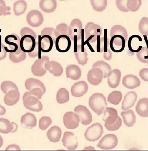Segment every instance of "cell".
Returning a JSON list of instances; mask_svg holds the SVG:
<instances>
[{
  "label": "cell",
  "instance_id": "obj_30",
  "mask_svg": "<svg viewBox=\"0 0 148 151\" xmlns=\"http://www.w3.org/2000/svg\"><path fill=\"white\" fill-rule=\"evenodd\" d=\"M135 110L141 117H148V98H143L140 99L136 105Z\"/></svg>",
  "mask_w": 148,
  "mask_h": 151
},
{
  "label": "cell",
  "instance_id": "obj_34",
  "mask_svg": "<svg viewBox=\"0 0 148 151\" xmlns=\"http://www.w3.org/2000/svg\"><path fill=\"white\" fill-rule=\"evenodd\" d=\"M121 115L123 118L124 124L128 127H131L135 124L136 116L134 112L132 110L123 111L121 113Z\"/></svg>",
  "mask_w": 148,
  "mask_h": 151
},
{
  "label": "cell",
  "instance_id": "obj_10",
  "mask_svg": "<svg viewBox=\"0 0 148 151\" xmlns=\"http://www.w3.org/2000/svg\"><path fill=\"white\" fill-rule=\"evenodd\" d=\"M118 144V138L114 134H109L104 136L99 142L97 147L103 150H111L115 149Z\"/></svg>",
  "mask_w": 148,
  "mask_h": 151
},
{
  "label": "cell",
  "instance_id": "obj_49",
  "mask_svg": "<svg viewBox=\"0 0 148 151\" xmlns=\"http://www.w3.org/2000/svg\"><path fill=\"white\" fill-rule=\"evenodd\" d=\"M41 50L40 48V47L39 46V43H38V41L36 42V46L34 48V50L30 52L29 53L28 55L30 58H34L36 57H38V59H40L41 58Z\"/></svg>",
  "mask_w": 148,
  "mask_h": 151
},
{
  "label": "cell",
  "instance_id": "obj_41",
  "mask_svg": "<svg viewBox=\"0 0 148 151\" xmlns=\"http://www.w3.org/2000/svg\"><path fill=\"white\" fill-rule=\"evenodd\" d=\"M91 3L94 10L102 12L107 7V0H92Z\"/></svg>",
  "mask_w": 148,
  "mask_h": 151
},
{
  "label": "cell",
  "instance_id": "obj_15",
  "mask_svg": "<svg viewBox=\"0 0 148 151\" xmlns=\"http://www.w3.org/2000/svg\"><path fill=\"white\" fill-rule=\"evenodd\" d=\"M44 16L42 13L38 10H31L26 16V21L30 26L38 27L41 25L44 21Z\"/></svg>",
  "mask_w": 148,
  "mask_h": 151
},
{
  "label": "cell",
  "instance_id": "obj_47",
  "mask_svg": "<svg viewBox=\"0 0 148 151\" xmlns=\"http://www.w3.org/2000/svg\"><path fill=\"white\" fill-rule=\"evenodd\" d=\"M137 57L141 62L147 63L148 62V47H143L139 52L137 53Z\"/></svg>",
  "mask_w": 148,
  "mask_h": 151
},
{
  "label": "cell",
  "instance_id": "obj_17",
  "mask_svg": "<svg viewBox=\"0 0 148 151\" xmlns=\"http://www.w3.org/2000/svg\"><path fill=\"white\" fill-rule=\"evenodd\" d=\"M71 45L70 37L66 35L58 37L55 42L56 50L60 52L65 53L70 50Z\"/></svg>",
  "mask_w": 148,
  "mask_h": 151
},
{
  "label": "cell",
  "instance_id": "obj_57",
  "mask_svg": "<svg viewBox=\"0 0 148 151\" xmlns=\"http://www.w3.org/2000/svg\"><path fill=\"white\" fill-rule=\"evenodd\" d=\"M81 151H96V150L94 147L87 146Z\"/></svg>",
  "mask_w": 148,
  "mask_h": 151
},
{
  "label": "cell",
  "instance_id": "obj_37",
  "mask_svg": "<svg viewBox=\"0 0 148 151\" xmlns=\"http://www.w3.org/2000/svg\"><path fill=\"white\" fill-rule=\"evenodd\" d=\"M27 9V3L25 1L19 0L13 4V12L16 16L23 14Z\"/></svg>",
  "mask_w": 148,
  "mask_h": 151
},
{
  "label": "cell",
  "instance_id": "obj_3",
  "mask_svg": "<svg viewBox=\"0 0 148 151\" xmlns=\"http://www.w3.org/2000/svg\"><path fill=\"white\" fill-rule=\"evenodd\" d=\"M55 29L51 27L45 28L41 31V36H38V43L41 52L47 53L52 50L56 40Z\"/></svg>",
  "mask_w": 148,
  "mask_h": 151
},
{
  "label": "cell",
  "instance_id": "obj_12",
  "mask_svg": "<svg viewBox=\"0 0 148 151\" xmlns=\"http://www.w3.org/2000/svg\"><path fill=\"white\" fill-rule=\"evenodd\" d=\"M49 61V58L47 56H42L41 58L36 60L31 67V71L34 76H42L47 72L45 64Z\"/></svg>",
  "mask_w": 148,
  "mask_h": 151
},
{
  "label": "cell",
  "instance_id": "obj_36",
  "mask_svg": "<svg viewBox=\"0 0 148 151\" xmlns=\"http://www.w3.org/2000/svg\"><path fill=\"white\" fill-rule=\"evenodd\" d=\"M93 68H98L101 70L103 72V78H107L112 71L111 67L109 64L102 60L97 61L94 63L93 65Z\"/></svg>",
  "mask_w": 148,
  "mask_h": 151
},
{
  "label": "cell",
  "instance_id": "obj_7",
  "mask_svg": "<svg viewBox=\"0 0 148 151\" xmlns=\"http://www.w3.org/2000/svg\"><path fill=\"white\" fill-rule=\"evenodd\" d=\"M83 24L78 19H74L69 27V37L74 41V45L77 44L82 38Z\"/></svg>",
  "mask_w": 148,
  "mask_h": 151
},
{
  "label": "cell",
  "instance_id": "obj_38",
  "mask_svg": "<svg viewBox=\"0 0 148 151\" xmlns=\"http://www.w3.org/2000/svg\"><path fill=\"white\" fill-rule=\"evenodd\" d=\"M9 57L11 62L18 63L24 61L26 58V53L24 52L20 47L16 52L10 53Z\"/></svg>",
  "mask_w": 148,
  "mask_h": 151
},
{
  "label": "cell",
  "instance_id": "obj_22",
  "mask_svg": "<svg viewBox=\"0 0 148 151\" xmlns=\"http://www.w3.org/2000/svg\"><path fill=\"white\" fill-rule=\"evenodd\" d=\"M143 41L142 38L139 35H132L128 40V48L131 52L137 53L142 48Z\"/></svg>",
  "mask_w": 148,
  "mask_h": 151
},
{
  "label": "cell",
  "instance_id": "obj_5",
  "mask_svg": "<svg viewBox=\"0 0 148 151\" xmlns=\"http://www.w3.org/2000/svg\"><path fill=\"white\" fill-rule=\"evenodd\" d=\"M89 104L91 109L99 116L104 114L107 108L106 98L103 94L95 93L90 96Z\"/></svg>",
  "mask_w": 148,
  "mask_h": 151
},
{
  "label": "cell",
  "instance_id": "obj_56",
  "mask_svg": "<svg viewBox=\"0 0 148 151\" xmlns=\"http://www.w3.org/2000/svg\"><path fill=\"white\" fill-rule=\"evenodd\" d=\"M112 52H111V50L110 49L107 50L106 52L103 53V57H104L105 60H111L112 58Z\"/></svg>",
  "mask_w": 148,
  "mask_h": 151
},
{
  "label": "cell",
  "instance_id": "obj_52",
  "mask_svg": "<svg viewBox=\"0 0 148 151\" xmlns=\"http://www.w3.org/2000/svg\"><path fill=\"white\" fill-rule=\"evenodd\" d=\"M127 1L125 0H117L116 1V5L118 9L124 12H127L129 11L127 10Z\"/></svg>",
  "mask_w": 148,
  "mask_h": 151
},
{
  "label": "cell",
  "instance_id": "obj_61",
  "mask_svg": "<svg viewBox=\"0 0 148 151\" xmlns=\"http://www.w3.org/2000/svg\"><path fill=\"white\" fill-rule=\"evenodd\" d=\"M65 151V150H57V151Z\"/></svg>",
  "mask_w": 148,
  "mask_h": 151
},
{
  "label": "cell",
  "instance_id": "obj_39",
  "mask_svg": "<svg viewBox=\"0 0 148 151\" xmlns=\"http://www.w3.org/2000/svg\"><path fill=\"white\" fill-rule=\"evenodd\" d=\"M57 101L60 104L67 102L69 100V94L67 90L65 88H61L57 92L56 96Z\"/></svg>",
  "mask_w": 148,
  "mask_h": 151
},
{
  "label": "cell",
  "instance_id": "obj_51",
  "mask_svg": "<svg viewBox=\"0 0 148 151\" xmlns=\"http://www.w3.org/2000/svg\"><path fill=\"white\" fill-rule=\"evenodd\" d=\"M28 94L36 96L38 99H41L42 96L44 94V91L40 88H36V89H32L29 92H26Z\"/></svg>",
  "mask_w": 148,
  "mask_h": 151
},
{
  "label": "cell",
  "instance_id": "obj_35",
  "mask_svg": "<svg viewBox=\"0 0 148 151\" xmlns=\"http://www.w3.org/2000/svg\"><path fill=\"white\" fill-rule=\"evenodd\" d=\"M25 87L28 90L30 91L32 89L40 88L44 92L46 91V87L41 81L36 78H30L27 79L25 82Z\"/></svg>",
  "mask_w": 148,
  "mask_h": 151
},
{
  "label": "cell",
  "instance_id": "obj_23",
  "mask_svg": "<svg viewBox=\"0 0 148 151\" xmlns=\"http://www.w3.org/2000/svg\"><path fill=\"white\" fill-rule=\"evenodd\" d=\"M122 84L127 89H134L140 86L141 82L137 76L128 74L123 77Z\"/></svg>",
  "mask_w": 148,
  "mask_h": 151
},
{
  "label": "cell",
  "instance_id": "obj_6",
  "mask_svg": "<svg viewBox=\"0 0 148 151\" xmlns=\"http://www.w3.org/2000/svg\"><path fill=\"white\" fill-rule=\"evenodd\" d=\"M84 30L82 31V38L80 42L77 44L74 45V52L75 53L76 58L79 64L84 65L86 64L87 60V52L86 48H85V42H84Z\"/></svg>",
  "mask_w": 148,
  "mask_h": 151
},
{
  "label": "cell",
  "instance_id": "obj_21",
  "mask_svg": "<svg viewBox=\"0 0 148 151\" xmlns=\"http://www.w3.org/2000/svg\"><path fill=\"white\" fill-rule=\"evenodd\" d=\"M103 120L105 122V126H109L117 122L119 116L117 110L111 108L107 107L103 114Z\"/></svg>",
  "mask_w": 148,
  "mask_h": 151
},
{
  "label": "cell",
  "instance_id": "obj_44",
  "mask_svg": "<svg viewBox=\"0 0 148 151\" xmlns=\"http://www.w3.org/2000/svg\"><path fill=\"white\" fill-rule=\"evenodd\" d=\"M142 4L141 0H129L127 1V10L131 12H135L138 11Z\"/></svg>",
  "mask_w": 148,
  "mask_h": 151
},
{
  "label": "cell",
  "instance_id": "obj_50",
  "mask_svg": "<svg viewBox=\"0 0 148 151\" xmlns=\"http://www.w3.org/2000/svg\"><path fill=\"white\" fill-rule=\"evenodd\" d=\"M122 119L119 116L117 122L111 125L105 126V127L107 128V129L109 131H115L118 130L119 128L121 127V126H122Z\"/></svg>",
  "mask_w": 148,
  "mask_h": 151
},
{
  "label": "cell",
  "instance_id": "obj_2",
  "mask_svg": "<svg viewBox=\"0 0 148 151\" xmlns=\"http://www.w3.org/2000/svg\"><path fill=\"white\" fill-rule=\"evenodd\" d=\"M20 35L21 50L26 53H30L34 50L36 46V34L28 27H24L21 29Z\"/></svg>",
  "mask_w": 148,
  "mask_h": 151
},
{
  "label": "cell",
  "instance_id": "obj_29",
  "mask_svg": "<svg viewBox=\"0 0 148 151\" xmlns=\"http://www.w3.org/2000/svg\"><path fill=\"white\" fill-rule=\"evenodd\" d=\"M107 29L104 30V36L101 37L99 39L96 44V49L97 52H107V50L109 49V42L107 34Z\"/></svg>",
  "mask_w": 148,
  "mask_h": 151
},
{
  "label": "cell",
  "instance_id": "obj_48",
  "mask_svg": "<svg viewBox=\"0 0 148 151\" xmlns=\"http://www.w3.org/2000/svg\"><path fill=\"white\" fill-rule=\"evenodd\" d=\"M11 8L8 6L3 0H0V16H5L11 14Z\"/></svg>",
  "mask_w": 148,
  "mask_h": 151
},
{
  "label": "cell",
  "instance_id": "obj_40",
  "mask_svg": "<svg viewBox=\"0 0 148 151\" xmlns=\"http://www.w3.org/2000/svg\"><path fill=\"white\" fill-rule=\"evenodd\" d=\"M122 99V93L119 91H114L108 96L107 101L111 104L117 105L120 103Z\"/></svg>",
  "mask_w": 148,
  "mask_h": 151
},
{
  "label": "cell",
  "instance_id": "obj_24",
  "mask_svg": "<svg viewBox=\"0 0 148 151\" xmlns=\"http://www.w3.org/2000/svg\"><path fill=\"white\" fill-rule=\"evenodd\" d=\"M138 98L136 92L131 91L125 94L123 101L122 102L121 108L123 110L127 111L135 104Z\"/></svg>",
  "mask_w": 148,
  "mask_h": 151
},
{
  "label": "cell",
  "instance_id": "obj_46",
  "mask_svg": "<svg viewBox=\"0 0 148 151\" xmlns=\"http://www.w3.org/2000/svg\"><path fill=\"white\" fill-rule=\"evenodd\" d=\"M52 120L51 118L44 116L39 120V127L41 130H45L52 124Z\"/></svg>",
  "mask_w": 148,
  "mask_h": 151
},
{
  "label": "cell",
  "instance_id": "obj_58",
  "mask_svg": "<svg viewBox=\"0 0 148 151\" xmlns=\"http://www.w3.org/2000/svg\"><path fill=\"white\" fill-rule=\"evenodd\" d=\"M6 113V109L5 108L0 104V115H4Z\"/></svg>",
  "mask_w": 148,
  "mask_h": 151
},
{
  "label": "cell",
  "instance_id": "obj_27",
  "mask_svg": "<svg viewBox=\"0 0 148 151\" xmlns=\"http://www.w3.org/2000/svg\"><path fill=\"white\" fill-rule=\"evenodd\" d=\"M20 93L18 90H13L8 92L4 97L5 104L9 106H12L18 103L20 100Z\"/></svg>",
  "mask_w": 148,
  "mask_h": 151
},
{
  "label": "cell",
  "instance_id": "obj_13",
  "mask_svg": "<svg viewBox=\"0 0 148 151\" xmlns=\"http://www.w3.org/2000/svg\"><path fill=\"white\" fill-rule=\"evenodd\" d=\"M74 111L79 116L82 125H88L92 122V114L85 106L78 105L75 107Z\"/></svg>",
  "mask_w": 148,
  "mask_h": 151
},
{
  "label": "cell",
  "instance_id": "obj_53",
  "mask_svg": "<svg viewBox=\"0 0 148 151\" xmlns=\"http://www.w3.org/2000/svg\"><path fill=\"white\" fill-rule=\"evenodd\" d=\"M139 76L143 81L148 82V68H144L141 70L139 72Z\"/></svg>",
  "mask_w": 148,
  "mask_h": 151
},
{
  "label": "cell",
  "instance_id": "obj_1",
  "mask_svg": "<svg viewBox=\"0 0 148 151\" xmlns=\"http://www.w3.org/2000/svg\"><path fill=\"white\" fill-rule=\"evenodd\" d=\"M110 49L113 52L119 53L124 50L128 34L124 27L121 25L112 27L110 31Z\"/></svg>",
  "mask_w": 148,
  "mask_h": 151
},
{
  "label": "cell",
  "instance_id": "obj_25",
  "mask_svg": "<svg viewBox=\"0 0 148 151\" xmlns=\"http://www.w3.org/2000/svg\"><path fill=\"white\" fill-rule=\"evenodd\" d=\"M20 122L21 125L26 128H33L35 127L37 124L36 116L30 112H27L23 115L21 117Z\"/></svg>",
  "mask_w": 148,
  "mask_h": 151
},
{
  "label": "cell",
  "instance_id": "obj_20",
  "mask_svg": "<svg viewBox=\"0 0 148 151\" xmlns=\"http://www.w3.org/2000/svg\"><path fill=\"white\" fill-rule=\"evenodd\" d=\"M18 128V126L16 122H11L5 118H0V133L6 134L10 133H14Z\"/></svg>",
  "mask_w": 148,
  "mask_h": 151
},
{
  "label": "cell",
  "instance_id": "obj_33",
  "mask_svg": "<svg viewBox=\"0 0 148 151\" xmlns=\"http://www.w3.org/2000/svg\"><path fill=\"white\" fill-rule=\"evenodd\" d=\"M81 68L77 65L71 64L66 68V76L67 78L73 80H77L81 78Z\"/></svg>",
  "mask_w": 148,
  "mask_h": 151
},
{
  "label": "cell",
  "instance_id": "obj_59",
  "mask_svg": "<svg viewBox=\"0 0 148 151\" xmlns=\"http://www.w3.org/2000/svg\"><path fill=\"white\" fill-rule=\"evenodd\" d=\"M3 145V139L2 137L0 135V149L2 147Z\"/></svg>",
  "mask_w": 148,
  "mask_h": 151
},
{
  "label": "cell",
  "instance_id": "obj_14",
  "mask_svg": "<svg viewBox=\"0 0 148 151\" xmlns=\"http://www.w3.org/2000/svg\"><path fill=\"white\" fill-rule=\"evenodd\" d=\"M80 118L74 112H66L63 117V122L66 128L69 129H74L78 127L79 125Z\"/></svg>",
  "mask_w": 148,
  "mask_h": 151
},
{
  "label": "cell",
  "instance_id": "obj_31",
  "mask_svg": "<svg viewBox=\"0 0 148 151\" xmlns=\"http://www.w3.org/2000/svg\"><path fill=\"white\" fill-rule=\"evenodd\" d=\"M62 134V130L57 126H54L48 130L47 137L49 141L52 143H57L60 140Z\"/></svg>",
  "mask_w": 148,
  "mask_h": 151
},
{
  "label": "cell",
  "instance_id": "obj_28",
  "mask_svg": "<svg viewBox=\"0 0 148 151\" xmlns=\"http://www.w3.org/2000/svg\"><path fill=\"white\" fill-rule=\"evenodd\" d=\"M121 77V72L118 69H114L111 71L107 77V83L109 87L115 89L119 86Z\"/></svg>",
  "mask_w": 148,
  "mask_h": 151
},
{
  "label": "cell",
  "instance_id": "obj_45",
  "mask_svg": "<svg viewBox=\"0 0 148 151\" xmlns=\"http://www.w3.org/2000/svg\"><path fill=\"white\" fill-rule=\"evenodd\" d=\"M139 30L141 34L144 36H148V18L143 17L141 19L139 24Z\"/></svg>",
  "mask_w": 148,
  "mask_h": 151
},
{
  "label": "cell",
  "instance_id": "obj_60",
  "mask_svg": "<svg viewBox=\"0 0 148 151\" xmlns=\"http://www.w3.org/2000/svg\"><path fill=\"white\" fill-rule=\"evenodd\" d=\"M127 151H141L140 150H135V149H132V150H130Z\"/></svg>",
  "mask_w": 148,
  "mask_h": 151
},
{
  "label": "cell",
  "instance_id": "obj_11",
  "mask_svg": "<svg viewBox=\"0 0 148 151\" xmlns=\"http://www.w3.org/2000/svg\"><path fill=\"white\" fill-rule=\"evenodd\" d=\"M20 37L16 34H11L6 36L4 41L8 45V47H5L6 52L9 53L16 52L20 47Z\"/></svg>",
  "mask_w": 148,
  "mask_h": 151
},
{
  "label": "cell",
  "instance_id": "obj_42",
  "mask_svg": "<svg viewBox=\"0 0 148 151\" xmlns=\"http://www.w3.org/2000/svg\"><path fill=\"white\" fill-rule=\"evenodd\" d=\"M1 90L4 93L6 94L8 92L13 90H18V86L16 84L11 81H5L3 82L0 86Z\"/></svg>",
  "mask_w": 148,
  "mask_h": 151
},
{
  "label": "cell",
  "instance_id": "obj_54",
  "mask_svg": "<svg viewBox=\"0 0 148 151\" xmlns=\"http://www.w3.org/2000/svg\"><path fill=\"white\" fill-rule=\"evenodd\" d=\"M7 55V52L5 50V46L0 42V60H4Z\"/></svg>",
  "mask_w": 148,
  "mask_h": 151
},
{
  "label": "cell",
  "instance_id": "obj_4",
  "mask_svg": "<svg viewBox=\"0 0 148 151\" xmlns=\"http://www.w3.org/2000/svg\"><path fill=\"white\" fill-rule=\"evenodd\" d=\"M101 27L98 24L89 22L87 24L84 29V42L87 45L92 52H94L91 45L96 44L97 40L101 38L102 35Z\"/></svg>",
  "mask_w": 148,
  "mask_h": 151
},
{
  "label": "cell",
  "instance_id": "obj_62",
  "mask_svg": "<svg viewBox=\"0 0 148 151\" xmlns=\"http://www.w3.org/2000/svg\"><path fill=\"white\" fill-rule=\"evenodd\" d=\"M147 47H148V45H147Z\"/></svg>",
  "mask_w": 148,
  "mask_h": 151
},
{
  "label": "cell",
  "instance_id": "obj_8",
  "mask_svg": "<svg viewBox=\"0 0 148 151\" xmlns=\"http://www.w3.org/2000/svg\"><path fill=\"white\" fill-rule=\"evenodd\" d=\"M23 103L26 109L34 112H40L43 109L41 102L36 96L29 95L26 92L23 96Z\"/></svg>",
  "mask_w": 148,
  "mask_h": 151
},
{
  "label": "cell",
  "instance_id": "obj_32",
  "mask_svg": "<svg viewBox=\"0 0 148 151\" xmlns=\"http://www.w3.org/2000/svg\"><path fill=\"white\" fill-rule=\"evenodd\" d=\"M39 6L44 12L51 13L56 9L57 2L55 0H42L39 2Z\"/></svg>",
  "mask_w": 148,
  "mask_h": 151
},
{
  "label": "cell",
  "instance_id": "obj_26",
  "mask_svg": "<svg viewBox=\"0 0 148 151\" xmlns=\"http://www.w3.org/2000/svg\"><path fill=\"white\" fill-rule=\"evenodd\" d=\"M46 70L55 76H60L63 73V68L60 64L56 61H48L45 64Z\"/></svg>",
  "mask_w": 148,
  "mask_h": 151
},
{
  "label": "cell",
  "instance_id": "obj_43",
  "mask_svg": "<svg viewBox=\"0 0 148 151\" xmlns=\"http://www.w3.org/2000/svg\"><path fill=\"white\" fill-rule=\"evenodd\" d=\"M55 35L56 38L62 35L69 36V27L64 23L58 24L55 30Z\"/></svg>",
  "mask_w": 148,
  "mask_h": 151
},
{
  "label": "cell",
  "instance_id": "obj_63",
  "mask_svg": "<svg viewBox=\"0 0 148 151\" xmlns=\"http://www.w3.org/2000/svg\"><path fill=\"white\" fill-rule=\"evenodd\" d=\"M147 64H148V63H147Z\"/></svg>",
  "mask_w": 148,
  "mask_h": 151
},
{
  "label": "cell",
  "instance_id": "obj_16",
  "mask_svg": "<svg viewBox=\"0 0 148 151\" xmlns=\"http://www.w3.org/2000/svg\"><path fill=\"white\" fill-rule=\"evenodd\" d=\"M63 145L69 150H75L78 147L77 138L74 133L67 131L64 134L62 139Z\"/></svg>",
  "mask_w": 148,
  "mask_h": 151
},
{
  "label": "cell",
  "instance_id": "obj_9",
  "mask_svg": "<svg viewBox=\"0 0 148 151\" xmlns=\"http://www.w3.org/2000/svg\"><path fill=\"white\" fill-rule=\"evenodd\" d=\"M103 133V127L102 125L99 122H96L87 128L84 136L87 141L95 142L99 139Z\"/></svg>",
  "mask_w": 148,
  "mask_h": 151
},
{
  "label": "cell",
  "instance_id": "obj_55",
  "mask_svg": "<svg viewBox=\"0 0 148 151\" xmlns=\"http://www.w3.org/2000/svg\"><path fill=\"white\" fill-rule=\"evenodd\" d=\"M4 151H21L20 147L16 144H11L5 149Z\"/></svg>",
  "mask_w": 148,
  "mask_h": 151
},
{
  "label": "cell",
  "instance_id": "obj_18",
  "mask_svg": "<svg viewBox=\"0 0 148 151\" xmlns=\"http://www.w3.org/2000/svg\"><path fill=\"white\" fill-rule=\"evenodd\" d=\"M87 80L93 86H97L101 83L103 78V72L98 68H93L87 74Z\"/></svg>",
  "mask_w": 148,
  "mask_h": 151
},
{
  "label": "cell",
  "instance_id": "obj_19",
  "mask_svg": "<svg viewBox=\"0 0 148 151\" xmlns=\"http://www.w3.org/2000/svg\"><path fill=\"white\" fill-rule=\"evenodd\" d=\"M89 89V86L86 82L78 81L73 84L71 88V93L73 96L79 98L83 96L87 93Z\"/></svg>",
  "mask_w": 148,
  "mask_h": 151
}]
</instances>
